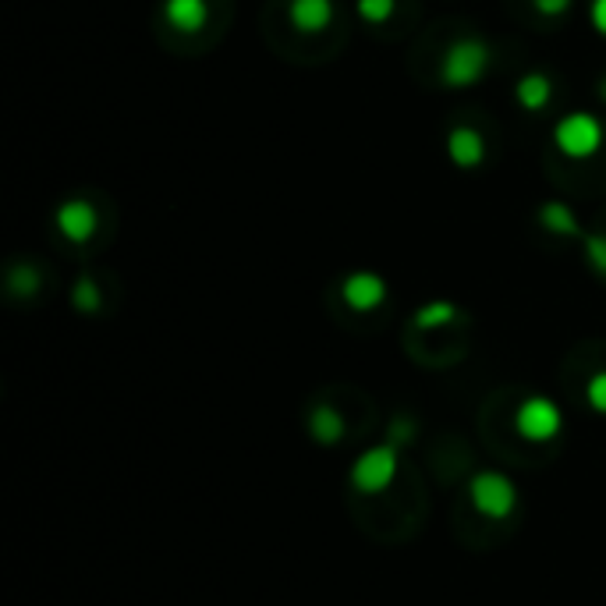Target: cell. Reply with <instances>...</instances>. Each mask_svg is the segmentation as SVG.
Masks as SVG:
<instances>
[{
	"instance_id": "10",
	"label": "cell",
	"mask_w": 606,
	"mask_h": 606,
	"mask_svg": "<svg viewBox=\"0 0 606 606\" xmlns=\"http://www.w3.org/2000/svg\"><path fill=\"white\" fill-rule=\"evenodd\" d=\"M163 14L178 32H199L210 19V8H206V0H167Z\"/></svg>"
},
{
	"instance_id": "17",
	"label": "cell",
	"mask_w": 606,
	"mask_h": 606,
	"mask_svg": "<svg viewBox=\"0 0 606 606\" xmlns=\"http://www.w3.org/2000/svg\"><path fill=\"white\" fill-rule=\"evenodd\" d=\"M359 14L365 22H386L394 14V0H359Z\"/></svg>"
},
{
	"instance_id": "18",
	"label": "cell",
	"mask_w": 606,
	"mask_h": 606,
	"mask_svg": "<svg viewBox=\"0 0 606 606\" xmlns=\"http://www.w3.org/2000/svg\"><path fill=\"white\" fill-rule=\"evenodd\" d=\"M36 288H40V274L32 266H19L11 274V291L14 295H36Z\"/></svg>"
},
{
	"instance_id": "12",
	"label": "cell",
	"mask_w": 606,
	"mask_h": 606,
	"mask_svg": "<svg viewBox=\"0 0 606 606\" xmlns=\"http://www.w3.org/2000/svg\"><path fill=\"white\" fill-rule=\"evenodd\" d=\"M539 224H543L550 234H582L578 227V216L575 210H567V202H546L543 210H539Z\"/></svg>"
},
{
	"instance_id": "16",
	"label": "cell",
	"mask_w": 606,
	"mask_h": 606,
	"mask_svg": "<svg viewBox=\"0 0 606 606\" xmlns=\"http://www.w3.org/2000/svg\"><path fill=\"white\" fill-rule=\"evenodd\" d=\"M585 259L596 274L606 277V234H585Z\"/></svg>"
},
{
	"instance_id": "11",
	"label": "cell",
	"mask_w": 606,
	"mask_h": 606,
	"mask_svg": "<svg viewBox=\"0 0 606 606\" xmlns=\"http://www.w3.org/2000/svg\"><path fill=\"white\" fill-rule=\"evenodd\" d=\"M514 96H518V104L539 114L546 104H550V96H553V82L543 75V72H529V75H521L518 78V86H514Z\"/></svg>"
},
{
	"instance_id": "20",
	"label": "cell",
	"mask_w": 606,
	"mask_h": 606,
	"mask_svg": "<svg viewBox=\"0 0 606 606\" xmlns=\"http://www.w3.org/2000/svg\"><path fill=\"white\" fill-rule=\"evenodd\" d=\"M539 14H546V19H557V14H564L575 0H532Z\"/></svg>"
},
{
	"instance_id": "6",
	"label": "cell",
	"mask_w": 606,
	"mask_h": 606,
	"mask_svg": "<svg viewBox=\"0 0 606 606\" xmlns=\"http://www.w3.org/2000/svg\"><path fill=\"white\" fill-rule=\"evenodd\" d=\"M341 295L355 312H373L386 301V280L373 274V269H355V274L344 277Z\"/></svg>"
},
{
	"instance_id": "15",
	"label": "cell",
	"mask_w": 606,
	"mask_h": 606,
	"mask_svg": "<svg viewBox=\"0 0 606 606\" xmlns=\"http://www.w3.org/2000/svg\"><path fill=\"white\" fill-rule=\"evenodd\" d=\"M72 301L78 312H96L99 309V288L93 277H78L75 280V291H72Z\"/></svg>"
},
{
	"instance_id": "9",
	"label": "cell",
	"mask_w": 606,
	"mask_h": 606,
	"mask_svg": "<svg viewBox=\"0 0 606 606\" xmlns=\"http://www.w3.org/2000/svg\"><path fill=\"white\" fill-rule=\"evenodd\" d=\"M288 14L298 32H323L333 22V0H291Z\"/></svg>"
},
{
	"instance_id": "5",
	"label": "cell",
	"mask_w": 606,
	"mask_h": 606,
	"mask_svg": "<svg viewBox=\"0 0 606 606\" xmlns=\"http://www.w3.org/2000/svg\"><path fill=\"white\" fill-rule=\"evenodd\" d=\"M514 426L525 440L543 444V440H553V436L564 429V415L550 397H525L514 412Z\"/></svg>"
},
{
	"instance_id": "13",
	"label": "cell",
	"mask_w": 606,
	"mask_h": 606,
	"mask_svg": "<svg viewBox=\"0 0 606 606\" xmlns=\"http://www.w3.org/2000/svg\"><path fill=\"white\" fill-rule=\"evenodd\" d=\"M309 426H312V436L319 444H337L341 440V433H344L341 415L330 412V408H316L312 418H309Z\"/></svg>"
},
{
	"instance_id": "8",
	"label": "cell",
	"mask_w": 606,
	"mask_h": 606,
	"mask_svg": "<svg viewBox=\"0 0 606 606\" xmlns=\"http://www.w3.org/2000/svg\"><path fill=\"white\" fill-rule=\"evenodd\" d=\"M447 157H450L454 163H458V167H465V171H471V167H479L482 157H486L482 135H479L476 128H468V125L450 128V135H447Z\"/></svg>"
},
{
	"instance_id": "1",
	"label": "cell",
	"mask_w": 606,
	"mask_h": 606,
	"mask_svg": "<svg viewBox=\"0 0 606 606\" xmlns=\"http://www.w3.org/2000/svg\"><path fill=\"white\" fill-rule=\"evenodd\" d=\"M490 67V46L479 40H458L440 61V82L450 89H471Z\"/></svg>"
},
{
	"instance_id": "14",
	"label": "cell",
	"mask_w": 606,
	"mask_h": 606,
	"mask_svg": "<svg viewBox=\"0 0 606 606\" xmlns=\"http://www.w3.org/2000/svg\"><path fill=\"white\" fill-rule=\"evenodd\" d=\"M458 319V309L450 306V301H429V306H423L415 312V327L418 330H436V327H447Z\"/></svg>"
},
{
	"instance_id": "2",
	"label": "cell",
	"mask_w": 606,
	"mask_h": 606,
	"mask_svg": "<svg viewBox=\"0 0 606 606\" xmlns=\"http://www.w3.org/2000/svg\"><path fill=\"white\" fill-rule=\"evenodd\" d=\"M553 142H557V149L564 157L571 160H588L599 153L603 146V125L596 114H585V110H575L557 121V128H553Z\"/></svg>"
},
{
	"instance_id": "19",
	"label": "cell",
	"mask_w": 606,
	"mask_h": 606,
	"mask_svg": "<svg viewBox=\"0 0 606 606\" xmlns=\"http://www.w3.org/2000/svg\"><path fill=\"white\" fill-rule=\"evenodd\" d=\"M585 397H588V404H593V412L606 415V369H603V373H596L593 380H588Z\"/></svg>"
},
{
	"instance_id": "4",
	"label": "cell",
	"mask_w": 606,
	"mask_h": 606,
	"mask_svg": "<svg viewBox=\"0 0 606 606\" xmlns=\"http://www.w3.org/2000/svg\"><path fill=\"white\" fill-rule=\"evenodd\" d=\"M397 476V444H380L362 450L351 465V486L359 493H383Z\"/></svg>"
},
{
	"instance_id": "7",
	"label": "cell",
	"mask_w": 606,
	"mask_h": 606,
	"mask_svg": "<svg viewBox=\"0 0 606 606\" xmlns=\"http://www.w3.org/2000/svg\"><path fill=\"white\" fill-rule=\"evenodd\" d=\"M57 231L64 234L67 242H75V245H82V242H89L93 234H96V210H93V202H86V199H67V202H61V210H57Z\"/></svg>"
},
{
	"instance_id": "21",
	"label": "cell",
	"mask_w": 606,
	"mask_h": 606,
	"mask_svg": "<svg viewBox=\"0 0 606 606\" xmlns=\"http://www.w3.org/2000/svg\"><path fill=\"white\" fill-rule=\"evenodd\" d=\"M588 19H593L596 32L606 36V0H593V8H588Z\"/></svg>"
},
{
	"instance_id": "3",
	"label": "cell",
	"mask_w": 606,
	"mask_h": 606,
	"mask_svg": "<svg viewBox=\"0 0 606 606\" xmlns=\"http://www.w3.org/2000/svg\"><path fill=\"white\" fill-rule=\"evenodd\" d=\"M468 497L476 503L479 514L493 518V521L511 518L518 508V486L508 476H500V471H479V476H471Z\"/></svg>"
},
{
	"instance_id": "22",
	"label": "cell",
	"mask_w": 606,
	"mask_h": 606,
	"mask_svg": "<svg viewBox=\"0 0 606 606\" xmlns=\"http://www.w3.org/2000/svg\"><path fill=\"white\" fill-rule=\"evenodd\" d=\"M599 96L606 99V78H603V86H599Z\"/></svg>"
}]
</instances>
